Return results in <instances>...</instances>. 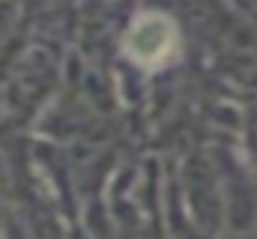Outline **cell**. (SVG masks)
Returning a JSON list of instances; mask_svg holds the SVG:
<instances>
[{
    "label": "cell",
    "instance_id": "6da1fadb",
    "mask_svg": "<svg viewBox=\"0 0 257 239\" xmlns=\"http://www.w3.org/2000/svg\"><path fill=\"white\" fill-rule=\"evenodd\" d=\"M171 42H174V27L168 18L162 15H144L132 33H128L126 45H128V54L144 63H156L162 60L168 51H171Z\"/></svg>",
    "mask_w": 257,
    "mask_h": 239
}]
</instances>
